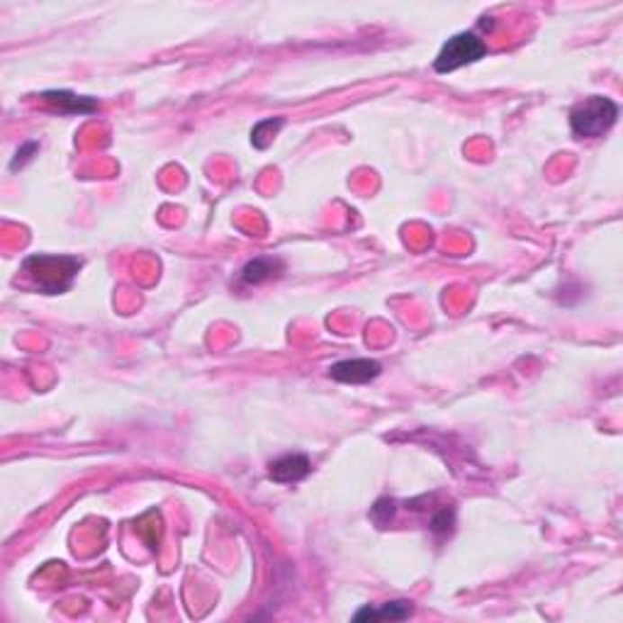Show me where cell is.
<instances>
[{
  "label": "cell",
  "instance_id": "5b68a950",
  "mask_svg": "<svg viewBox=\"0 0 623 623\" xmlns=\"http://www.w3.org/2000/svg\"><path fill=\"white\" fill-rule=\"evenodd\" d=\"M47 105H51L64 115H93L98 113V100L88 95H76L71 91H44L40 95Z\"/></svg>",
  "mask_w": 623,
  "mask_h": 623
},
{
  "label": "cell",
  "instance_id": "8fae6325",
  "mask_svg": "<svg viewBox=\"0 0 623 623\" xmlns=\"http://www.w3.org/2000/svg\"><path fill=\"white\" fill-rule=\"evenodd\" d=\"M394 514H397V500H393V497H383V500H377L375 507L370 509V519H373L375 526H380V528L390 526Z\"/></svg>",
  "mask_w": 623,
  "mask_h": 623
},
{
  "label": "cell",
  "instance_id": "8992f818",
  "mask_svg": "<svg viewBox=\"0 0 623 623\" xmlns=\"http://www.w3.org/2000/svg\"><path fill=\"white\" fill-rule=\"evenodd\" d=\"M312 473V463L302 453H293V456H283V458L273 460L268 465V477L278 484L300 483Z\"/></svg>",
  "mask_w": 623,
  "mask_h": 623
},
{
  "label": "cell",
  "instance_id": "ba28073f",
  "mask_svg": "<svg viewBox=\"0 0 623 623\" xmlns=\"http://www.w3.org/2000/svg\"><path fill=\"white\" fill-rule=\"evenodd\" d=\"M411 611H414L411 601L397 599V601H387L380 609L363 607L361 611H356L353 621H385V618H390V621H404V618H410Z\"/></svg>",
  "mask_w": 623,
  "mask_h": 623
},
{
  "label": "cell",
  "instance_id": "9c48e42d",
  "mask_svg": "<svg viewBox=\"0 0 623 623\" xmlns=\"http://www.w3.org/2000/svg\"><path fill=\"white\" fill-rule=\"evenodd\" d=\"M283 124H285V120L283 117H268V120H261V122L256 124L254 130H251V144H254L256 149H268L273 144V140L278 137V131L283 130Z\"/></svg>",
  "mask_w": 623,
  "mask_h": 623
},
{
  "label": "cell",
  "instance_id": "277c9868",
  "mask_svg": "<svg viewBox=\"0 0 623 623\" xmlns=\"http://www.w3.org/2000/svg\"><path fill=\"white\" fill-rule=\"evenodd\" d=\"M380 373H383V366L373 358H348L329 368V377L337 383H346V385H366L370 380H375Z\"/></svg>",
  "mask_w": 623,
  "mask_h": 623
},
{
  "label": "cell",
  "instance_id": "7a4b0ae2",
  "mask_svg": "<svg viewBox=\"0 0 623 623\" xmlns=\"http://www.w3.org/2000/svg\"><path fill=\"white\" fill-rule=\"evenodd\" d=\"M618 120V105L604 95H591L570 110V127L580 140H597L604 137Z\"/></svg>",
  "mask_w": 623,
  "mask_h": 623
},
{
  "label": "cell",
  "instance_id": "30bf717a",
  "mask_svg": "<svg viewBox=\"0 0 623 623\" xmlns=\"http://www.w3.org/2000/svg\"><path fill=\"white\" fill-rule=\"evenodd\" d=\"M453 526H456V509L453 507L438 509L434 517H431V521H429V528L434 531L436 538H446V536H451Z\"/></svg>",
  "mask_w": 623,
  "mask_h": 623
},
{
  "label": "cell",
  "instance_id": "7c38bea8",
  "mask_svg": "<svg viewBox=\"0 0 623 623\" xmlns=\"http://www.w3.org/2000/svg\"><path fill=\"white\" fill-rule=\"evenodd\" d=\"M37 149H40V141H27V144H23V147L15 151V158L10 161V171L15 173L25 164H30L34 158V154H37Z\"/></svg>",
  "mask_w": 623,
  "mask_h": 623
},
{
  "label": "cell",
  "instance_id": "52a82bcc",
  "mask_svg": "<svg viewBox=\"0 0 623 623\" xmlns=\"http://www.w3.org/2000/svg\"><path fill=\"white\" fill-rule=\"evenodd\" d=\"M285 273V263L275 258V256H258L254 261H248L241 273H239V280L244 285H263L273 278H280Z\"/></svg>",
  "mask_w": 623,
  "mask_h": 623
},
{
  "label": "cell",
  "instance_id": "3957f363",
  "mask_svg": "<svg viewBox=\"0 0 623 623\" xmlns=\"http://www.w3.org/2000/svg\"><path fill=\"white\" fill-rule=\"evenodd\" d=\"M487 54V44L477 32H458L446 41L434 59L436 74H453L463 66H470L480 61Z\"/></svg>",
  "mask_w": 623,
  "mask_h": 623
},
{
  "label": "cell",
  "instance_id": "6da1fadb",
  "mask_svg": "<svg viewBox=\"0 0 623 623\" xmlns=\"http://www.w3.org/2000/svg\"><path fill=\"white\" fill-rule=\"evenodd\" d=\"M81 266L83 258L71 254H32L23 261V273L44 295H61L71 290Z\"/></svg>",
  "mask_w": 623,
  "mask_h": 623
}]
</instances>
